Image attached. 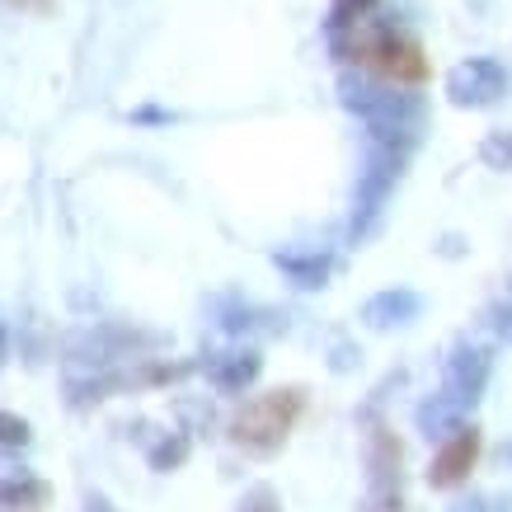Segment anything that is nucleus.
Returning a JSON list of instances; mask_svg holds the SVG:
<instances>
[{
	"label": "nucleus",
	"instance_id": "nucleus-1",
	"mask_svg": "<svg viewBox=\"0 0 512 512\" xmlns=\"http://www.w3.org/2000/svg\"><path fill=\"white\" fill-rule=\"evenodd\" d=\"M296 414H301V395L296 390H273L264 400L245 404V414L235 419V437L254 451H273L296 423Z\"/></svg>",
	"mask_w": 512,
	"mask_h": 512
},
{
	"label": "nucleus",
	"instance_id": "nucleus-2",
	"mask_svg": "<svg viewBox=\"0 0 512 512\" xmlns=\"http://www.w3.org/2000/svg\"><path fill=\"white\" fill-rule=\"evenodd\" d=\"M503 90H508V76H503V66L489 62V57H470V62H461L447 80V94L456 104H494Z\"/></svg>",
	"mask_w": 512,
	"mask_h": 512
},
{
	"label": "nucleus",
	"instance_id": "nucleus-3",
	"mask_svg": "<svg viewBox=\"0 0 512 512\" xmlns=\"http://www.w3.org/2000/svg\"><path fill=\"white\" fill-rule=\"evenodd\" d=\"M475 451H480V437H475V433H456L447 447L437 451V461H433V484H456V480H466V470L475 466Z\"/></svg>",
	"mask_w": 512,
	"mask_h": 512
},
{
	"label": "nucleus",
	"instance_id": "nucleus-4",
	"mask_svg": "<svg viewBox=\"0 0 512 512\" xmlns=\"http://www.w3.org/2000/svg\"><path fill=\"white\" fill-rule=\"evenodd\" d=\"M52 489L33 475H19V480H5L0 484V512H43Z\"/></svg>",
	"mask_w": 512,
	"mask_h": 512
},
{
	"label": "nucleus",
	"instance_id": "nucleus-5",
	"mask_svg": "<svg viewBox=\"0 0 512 512\" xmlns=\"http://www.w3.org/2000/svg\"><path fill=\"white\" fill-rule=\"evenodd\" d=\"M419 311V301L409 292H386V296H376V301H367V325H404L409 315Z\"/></svg>",
	"mask_w": 512,
	"mask_h": 512
},
{
	"label": "nucleus",
	"instance_id": "nucleus-6",
	"mask_svg": "<svg viewBox=\"0 0 512 512\" xmlns=\"http://www.w3.org/2000/svg\"><path fill=\"white\" fill-rule=\"evenodd\" d=\"M456 386H461V400H475L484 390V376H489V353H461L456 357Z\"/></svg>",
	"mask_w": 512,
	"mask_h": 512
},
{
	"label": "nucleus",
	"instance_id": "nucleus-7",
	"mask_svg": "<svg viewBox=\"0 0 512 512\" xmlns=\"http://www.w3.org/2000/svg\"><path fill=\"white\" fill-rule=\"evenodd\" d=\"M282 268H287L301 287H320V282H325V273H329L325 259H282Z\"/></svg>",
	"mask_w": 512,
	"mask_h": 512
},
{
	"label": "nucleus",
	"instance_id": "nucleus-8",
	"mask_svg": "<svg viewBox=\"0 0 512 512\" xmlns=\"http://www.w3.org/2000/svg\"><path fill=\"white\" fill-rule=\"evenodd\" d=\"M254 372H259V362L245 353V357H235L226 372H217V386L221 390H240V386H249V381H254Z\"/></svg>",
	"mask_w": 512,
	"mask_h": 512
},
{
	"label": "nucleus",
	"instance_id": "nucleus-9",
	"mask_svg": "<svg viewBox=\"0 0 512 512\" xmlns=\"http://www.w3.org/2000/svg\"><path fill=\"white\" fill-rule=\"evenodd\" d=\"M484 165H494V170H508L512 165V132H498V137L484 141Z\"/></svg>",
	"mask_w": 512,
	"mask_h": 512
},
{
	"label": "nucleus",
	"instance_id": "nucleus-10",
	"mask_svg": "<svg viewBox=\"0 0 512 512\" xmlns=\"http://www.w3.org/2000/svg\"><path fill=\"white\" fill-rule=\"evenodd\" d=\"M29 442V423L15 414H0V447H24Z\"/></svg>",
	"mask_w": 512,
	"mask_h": 512
},
{
	"label": "nucleus",
	"instance_id": "nucleus-11",
	"mask_svg": "<svg viewBox=\"0 0 512 512\" xmlns=\"http://www.w3.org/2000/svg\"><path fill=\"white\" fill-rule=\"evenodd\" d=\"M376 0H334V29L339 24H353V19H362L367 10H372Z\"/></svg>",
	"mask_w": 512,
	"mask_h": 512
},
{
	"label": "nucleus",
	"instance_id": "nucleus-12",
	"mask_svg": "<svg viewBox=\"0 0 512 512\" xmlns=\"http://www.w3.org/2000/svg\"><path fill=\"white\" fill-rule=\"evenodd\" d=\"M498 329H503V334H512V311L498 315Z\"/></svg>",
	"mask_w": 512,
	"mask_h": 512
},
{
	"label": "nucleus",
	"instance_id": "nucleus-13",
	"mask_svg": "<svg viewBox=\"0 0 512 512\" xmlns=\"http://www.w3.org/2000/svg\"><path fill=\"white\" fill-rule=\"evenodd\" d=\"M451 512H484L480 503H461V508H451Z\"/></svg>",
	"mask_w": 512,
	"mask_h": 512
},
{
	"label": "nucleus",
	"instance_id": "nucleus-14",
	"mask_svg": "<svg viewBox=\"0 0 512 512\" xmlns=\"http://www.w3.org/2000/svg\"><path fill=\"white\" fill-rule=\"evenodd\" d=\"M19 5H33V10H47V0H19Z\"/></svg>",
	"mask_w": 512,
	"mask_h": 512
}]
</instances>
